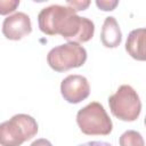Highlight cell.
Returning a JSON list of instances; mask_svg holds the SVG:
<instances>
[{
    "label": "cell",
    "mask_w": 146,
    "mask_h": 146,
    "mask_svg": "<svg viewBox=\"0 0 146 146\" xmlns=\"http://www.w3.org/2000/svg\"><path fill=\"white\" fill-rule=\"evenodd\" d=\"M87 60V50L79 43L67 42L54 47L47 55L48 65L56 72L81 67Z\"/></svg>",
    "instance_id": "5"
},
{
    "label": "cell",
    "mask_w": 146,
    "mask_h": 146,
    "mask_svg": "<svg viewBox=\"0 0 146 146\" xmlns=\"http://www.w3.org/2000/svg\"><path fill=\"white\" fill-rule=\"evenodd\" d=\"M117 5H119V1H116V0H114V1L113 0H110V1L108 0H96V6L104 11L114 10Z\"/></svg>",
    "instance_id": "12"
},
{
    "label": "cell",
    "mask_w": 146,
    "mask_h": 146,
    "mask_svg": "<svg viewBox=\"0 0 146 146\" xmlns=\"http://www.w3.org/2000/svg\"><path fill=\"white\" fill-rule=\"evenodd\" d=\"M60 94L67 103L78 104L89 96L90 84L86 76L71 74L63 79L60 83Z\"/></svg>",
    "instance_id": "6"
},
{
    "label": "cell",
    "mask_w": 146,
    "mask_h": 146,
    "mask_svg": "<svg viewBox=\"0 0 146 146\" xmlns=\"http://www.w3.org/2000/svg\"><path fill=\"white\" fill-rule=\"evenodd\" d=\"M32 32L31 18L23 11L15 13L5 18L2 23V33L8 40H21Z\"/></svg>",
    "instance_id": "7"
},
{
    "label": "cell",
    "mask_w": 146,
    "mask_h": 146,
    "mask_svg": "<svg viewBox=\"0 0 146 146\" xmlns=\"http://www.w3.org/2000/svg\"><path fill=\"white\" fill-rule=\"evenodd\" d=\"M145 29H136L132 30L125 41V50L127 52L137 60H145V50H144V40H145Z\"/></svg>",
    "instance_id": "9"
},
{
    "label": "cell",
    "mask_w": 146,
    "mask_h": 146,
    "mask_svg": "<svg viewBox=\"0 0 146 146\" xmlns=\"http://www.w3.org/2000/svg\"><path fill=\"white\" fill-rule=\"evenodd\" d=\"M78 146H112L107 141H100V140H92V141H87L83 144H80Z\"/></svg>",
    "instance_id": "14"
},
{
    "label": "cell",
    "mask_w": 146,
    "mask_h": 146,
    "mask_svg": "<svg viewBox=\"0 0 146 146\" xmlns=\"http://www.w3.org/2000/svg\"><path fill=\"white\" fill-rule=\"evenodd\" d=\"M76 123L81 132L88 136H106L112 132L113 123L104 106L91 102L76 113Z\"/></svg>",
    "instance_id": "3"
},
{
    "label": "cell",
    "mask_w": 146,
    "mask_h": 146,
    "mask_svg": "<svg viewBox=\"0 0 146 146\" xmlns=\"http://www.w3.org/2000/svg\"><path fill=\"white\" fill-rule=\"evenodd\" d=\"M89 5H90V1L89 0H82V1H75V0L71 1V0H68V1H66V6L70 7V8H72L75 13L76 11H80V10L87 9Z\"/></svg>",
    "instance_id": "13"
},
{
    "label": "cell",
    "mask_w": 146,
    "mask_h": 146,
    "mask_svg": "<svg viewBox=\"0 0 146 146\" xmlns=\"http://www.w3.org/2000/svg\"><path fill=\"white\" fill-rule=\"evenodd\" d=\"M39 29L47 35H62L67 42L83 43L89 41L95 33V24L87 17L62 5H50L38 15Z\"/></svg>",
    "instance_id": "1"
},
{
    "label": "cell",
    "mask_w": 146,
    "mask_h": 146,
    "mask_svg": "<svg viewBox=\"0 0 146 146\" xmlns=\"http://www.w3.org/2000/svg\"><path fill=\"white\" fill-rule=\"evenodd\" d=\"M19 0H0V15H8L16 10Z\"/></svg>",
    "instance_id": "11"
},
{
    "label": "cell",
    "mask_w": 146,
    "mask_h": 146,
    "mask_svg": "<svg viewBox=\"0 0 146 146\" xmlns=\"http://www.w3.org/2000/svg\"><path fill=\"white\" fill-rule=\"evenodd\" d=\"M111 113L121 121L132 122L141 112V102L137 91L129 84H122L108 97Z\"/></svg>",
    "instance_id": "4"
},
{
    "label": "cell",
    "mask_w": 146,
    "mask_h": 146,
    "mask_svg": "<svg viewBox=\"0 0 146 146\" xmlns=\"http://www.w3.org/2000/svg\"><path fill=\"white\" fill-rule=\"evenodd\" d=\"M38 133V123L27 114H16L0 123V146H21Z\"/></svg>",
    "instance_id": "2"
},
{
    "label": "cell",
    "mask_w": 146,
    "mask_h": 146,
    "mask_svg": "<svg viewBox=\"0 0 146 146\" xmlns=\"http://www.w3.org/2000/svg\"><path fill=\"white\" fill-rule=\"evenodd\" d=\"M100 41L106 48H116L120 46L122 41V32L115 17L108 16L105 18L102 26Z\"/></svg>",
    "instance_id": "8"
},
{
    "label": "cell",
    "mask_w": 146,
    "mask_h": 146,
    "mask_svg": "<svg viewBox=\"0 0 146 146\" xmlns=\"http://www.w3.org/2000/svg\"><path fill=\"white\" fill-rule=\"evenodd\" d=\"M30 146H52V144L46 138H39V139L34 140Z\"/></svg>",
    "instance_id": "15"
},
{
    "label": "cell",
    "mask_w": 146,
    "mask_h": 146,
    "mask_svg": "<svg viewBox=\"0 0 146 146\" xmlns=\"http://www.w3.org/2000/svg\"><path fill=\"white\" fill-rule=\"evenodd\" d=\"M120 146H145L144 138L140 132L136 130L124 131L119 139Z\"/></svg>",
    "instance_id": "10"
}]
</instances>
